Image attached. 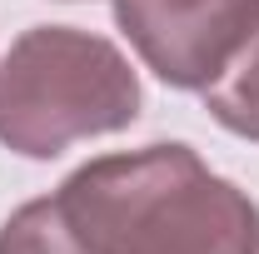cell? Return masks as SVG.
Instances as JSON below:
<instances>
[{"label":"cell","instance_id":"7a4b0ae2","mask_svg":"<svg viewBox=\"0 0 259 254\" xmlns=\"http://www.w3.org/2000/svg\"><path fill=\"white\" fill-rule=\"evenodd\" d=\"M140 115V80L100 35L35 25L0 60V145L55 159L75 140L115 135Z\"/></svg>","mask_w":259,"mask_h":254},{"label":"cell","instance_id":"277c9868","mask_svg":"<svg viewBox=\"0 0 259 254\" xmlns=\"http://www.w3.org/2000/svg\"><path fill=\"white\" fill-rule=\"evenodd\" d=\"M204 105L225 130L259 140V25L244 40V50L225 65V75L204 90Z\"/></svg>","mask_w":259,"mask_h":254},{"label":"cell","instance_id":"6da1fadb","mask_svg":"<svg viewBox=\"0 0 259 254\" xmlns=\"http://www.w3.org/2000/svg\"><path fill=\"white\" fill-rule=\"evenodd\" d=\"M55 204L95 254H259L254 199L209 175L190 145L90 159Z\"/></svg>","mask_w":259,"mask_h":254},{"label":"cell","instance_id":"3957f363","mask_svg":"<svg viewBox=\"0 0 259 254\" xmlns=\"http://www.w3.org/2000/svg\"><path fill=\"white\" fill-rule=\"evenodd\" d=\"M140 60L175 90H209L259 25V0H115Z\"/></svg>","mask_w":259,"mask_h":254},{"label":"cell","instance_id":"5b68a950","mask_svg":"<svg viewBox=\"0 0 259 254\" xmlns=\"http://www.w3.org/2000/svg\"><path fill=\"white\" fill-rule=\"evenodd\" d=\"M0 254H95L60 215L55 199H30L0 229Z\"/></svg>","mask_w":259,"mask_h":254}]
</instances>
